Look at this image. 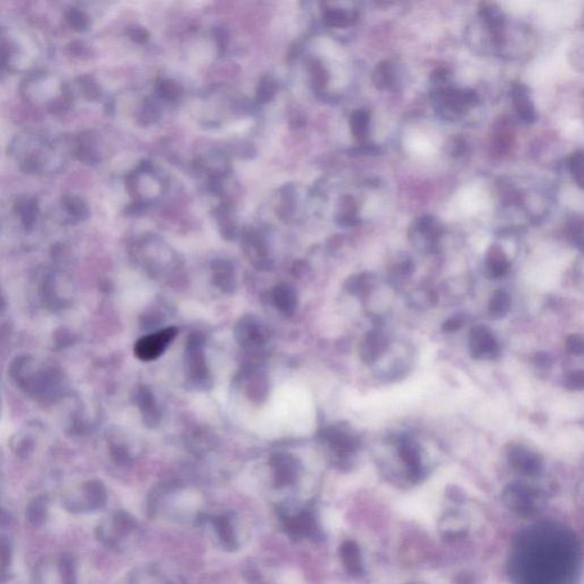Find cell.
I'll return each mask as SVG.
<instances>
[{
  "label": "cell",
  "mask_w": 584,
  "mask_h": 584,
  "mask_svg": "<svg viewBox=\"0 0 584 584\" xmlns=\"http://www.w3.org/2000/svg\"><path fill=\"white\" fill-rule=\"evenodd\" d=\"M432 98L442 117L451 120L462 117L479 100V94L473 89H436Z\"/></svg>",
  "instance_id": "1"
},
{
  "label": "cell",
  "mask_w": 584,
  "mask_h": 584,
  "mask_svg": "<svg viewBox=\"0 0 584 584\" xmlns=\"http://www.w3.org/2000/svg\"><path fill=\"white\" fill-rule=\"evenodd\" d=\"M443 234L441 223L432 216H422L411 224L409 229L410 241L420 251H435Z\"/></svg>",
  "instance_id": "2"
},
{
  "label": "cell",
  "mask_w": 584,
  "mask_h": 584,
  "mask_svg": "<svg viewBox=\"0 0 584 584\" xmlns=\"http://www.w3.org/2000/svg\"><path fill=\"white\" fill-rule=\"evenodd\" d=\"M280 517L284 532L291 541L301 542L304 538L320 536V528L312 510H301L297 513H281Z\"/></svg>",
  "instance_id": "3"
},
{
  "label": "cell",
  "mask_w": 584,
  "mask_h": 584,
  "mask_svg": "<svg viewBox=\"0 0 584 584\" xmlns=\"http://www.w3.org/2000/svg\"><path fill=\"white\" fill-rule=\"evenodd\" d=\"M138 523L130 513L125 510H118L110 519L109 524H104L98 530V538L108 547L120 548L119 542L137 530Z\"/></svg>",
  "instance_id": "4"
},
{
  "label": "cell",
  "mask_w": 584,
  "mask_h": 584,
  "mask_svg": "<svg viewBox=\"0 0 584 584\" xmlns=\"http://www.w3.org/2000/svg\"><path fill=\"white\" fill-rule=\"evenodd\" d=\"M177 335L176 328H167L153 335L140 339L135 346V354L142 361H152L166 350Z\"/></svg>",
  "instance_id": "5"
},
{
  "label": "cell",
  "mask_w": 584,
  "mask_h": 584,
  "mask_svg": "<svg viewBox=\"0 0 584 584\" xmlns=\"http://www.w3.org/2000/svg\"><path fill=\"white\" fill-rule=\"evenodd\" d=\"M469 350L476 360H493L499 355V345L494 335L484 325L470 330Z\"/></svg>",
  "instance_id": "6"
},
{
  "label": "cell",
  "mask_w": 584,
  "mask_h": 584,
  "mask_svg": "<svg viewBox=\"0 0 584 584\" xmlns=\"http://www.w3.org/2000/svg\"><path fill=\"white\" fill-rule=\"evenodd\" d=\"M212 523L223 549L229 553L236 551L240 547V543L232 517L229 513L216 516L212 519Z\"/></svg>",
  "instance_id": "7"
},
{
  "label": "cell",
  "mask_w": 584,
  "mask_h": 584,
  "mask_svg": "<svg viewBox=\"0 0 584 584\" xmlns=\"http://www.w3.org/2000/svg\"><path fill=\"white\" fill-rule=\"evenodd\" d=\"M509 460L516 469L526 475H536L542 468L541 458L524 447H513L509 451Z\"/></svg>",
  "instance_id": "8"
},
{
  "label": "cell",
  "mask_w": 584,
  "mask_h": 584,
  "mask_svg": "<svg viewBox=\"0 0 584 584\" xmlns=\"http://www.w3.org/2000/svg\"><path fill=\"white\" fill-rule=\"evenodd\" d=\"M511 98L517 113L525 122H534L536 119V109L531 98L530 89L524 83H513L511 88Z\"/></svg>",
  "instance_id": "9"
},
{
  "label": "cell",
  "mask_w": 584,
  "mask_h": 584,
  "mask_svg": "<svg viewBox=\"0 0 584 584\" xmlns=\"http://www.w3.org/2000/svg\"><path fill=\"white\" fill-rule=\"evenodd\" d=\"M388 347L386 335L378 330L367 333L361 347V358L364 363L373 364Z\"/></svg>",
  "instance_id": "10"
},
{
  "label": "cell",
  "mask_w": 584,
  "mask_h": 584,
  "mask_svg": "<svg viewBox=\"0 0 584 584\" xmlns=\"http://www.w3.org/2000/svg\"><path fill=\"white\" fill-rule=\"evenodd\" d=\"M373 83L378 89H392L397 83V69L390 61L380 62L372 75Z\"/></svg>",
  "instance_id": "11"
},
{
  "label": "cell",
  "mask_w": 584,
  "mask_h": 584,
  "mask_svg": "<svg viewBox=\"0 0 584 584\" xmlns=\"http://www.w3.org/2000/svg\"><path fill=\"white\" fill-rule=\"evenodd\" d=\"M486 267L493 278H501L507 274L509 261L507 256L504 255V250L496 244L491 246L487 251Z\"/></svg>",
  "instance_id": "12"
},
{
  "label": "cell",
  "mask_w": 584,
  "mask_h": 584,
  "mask_svg": "<svg viewBox=\"0 0 584 584\" xmlns=\"http://www.w3.org/2000/svg\"><path fill=\"white\" fill-rule=\"evenodd\" d=\"M479 15L486 22L493 35L499 36L504 22V14L501 9L492 3H481Z\"/></svg>",
  "instance_id": "13"
},
{
  "label": "cell",
  "mask_w": 584,
  "mask_h": 584,
  "mask_svg": "<svg viewBox=\"0 0 584 584\" xmlns=\"http://www.w3.org/2000/svg\"><path fill=\"white\" fill-rule=\"evenodd\" d=\"M341 560L344 563L346 570L353 574H360L362 570L361 555L358 546L354 542H345L340 547Z\"/></svg>",
  "instance_id": "14"
},
{
  "label": "cell",
  "mask_w": 584,
  "mask_h": 584,
  "mask_svg": "<svg viewBox=\"0 0 584 584\" xmlns=\"http://www.w3.org/2000/svg\"><path fill=\"white\" fill-rule=\"evenodd\" d=\"M511 308V298L509 293L504 290H498L493 293L489 303V314L493 320H500L509 313Z\"/></svg>",
  "instance_id": "15"
},
{
  "label": "cell",
  "mask_w": 584,
  "mask_h": 584,
  "mask_svg": "<svg viewBox=\"0 0 584 584\" xmlns=\"http://www.w3.org/2000/svg\"><path fill=\"white\" fill-rule=\"evenodd\" d=\"M350 129L358 142H365L369 135L370 112L360 109L353 112L350 120Z\"/></svg>",
  "instance_id": "16"
},
{
  "label": "cell",
  "mask_w": 584,
  "mask_h": 584,
  "mask_svg": "<svg viewBox=\"0 0 584 584\" xmlns=\"http://www.w3.org/2000/svg\"><path fill=\"white\" fill-rule=\"evenodd\" d=\"M398 453L412 475H418L420 471V456L414 443L404 439L398 445Z\"/></svg>",
  "instance_id": "17"
},
{
  "label": "cell",
  "mask_w": 584,
  "mask_h": 584,
  "mask_svg": "<svg viewBox=\"0 0 584 584\" xmlns=\"http://www.w3.org/2000/svg\"><path fill=\"white\" fill-rule=\"evenodd\" d=\"M48 500L43 496L35 499L26 508V518L35 526H41L45 523L48 515Z\"/></svg>",
  "instance_id": "18"
},
{
  "label": "cell",
  "mask_w": 584,
  "mask_h": 584,
  "mask_svg": "<svg viewBox=\"0 0 584 584\" xmlns=\"http://www.w3.org/2000/svg\"><path fill=\"white\" fill-rule=\"evenodd\" d=\"M323 20L325 24L335 28H344L352 22L353 16L343 9H329L324 12Z\"/></svg>",
  "instance_id": "19"
},
{
  "label": "cell",
  "mask_w": 584,
  "mask_h": 584,
  "mask_svg": "<svg viewBox=\"0 0 584 584\" xmlns=\"http://www.w3.org/2000/svg\"><path fill=\"white\" fill-rule=\"evenodd\" d=\"M373 286V275L370 273H362L350 278L348 289L353 295H363L371 290Z\"/></svg>",
  "instance_id": "20"
},
{
  "label": "cell",
  "mask_w": 584,
  "mask_h": 584,
  "mask_svg": "<svg viewBox=\"0 0 584 584\" xmlns=\"http://www.w3.org/2000/svg\"><path fill=\"white\" fill-rule=\"evenodd\" d=\"M356 204L352 198H345L343 202V209L339 214L338 221L341 225L345 226H352L358 223V216H356Z\"/></svg>",
  "instance_id": "21"
},
{
  "label": "cell",
  "mask_w": 584,
  "mask_h": 584,
  "mask_svg": "<svg viewBox=\"0 0 584 584\" xmlns=\"http://www.w3.org/2000/svg\"><path fill=\"white\" fill-rule=\"evenodd\" d=\"M159 95L166 100H176L182 95V87L174 80H161L157 86Z\"/></svg>",
  "instance_id": "22"
},
{
  "label": "cell",
  "mask_w": 584,
  "mask_h": 584,
  "mask_svg": "<svg viewBox=\"0 0 584 584\" xmlns=\"http://www.w3.org/2000/svg\"><path fill=\"white\" fill-rule=\"evenodd\" d=\"M275 89H276V85H275L274 80H273L272 78L264 77L263 79H261V83H259V85H258V102H261V103H267L268 100H272L273 96H274L275 94Z\"/></svg>",
  "instance_id": "23"
},
{
  "label": "cell",
  "mask_w": 584,
  "mask_h": 584,
  "mask_svg": "<svg viewBox=\"0 0 584 584\" xmlns=\"http://www.w3.org/2000/svg\"><path fill=\"white\" fill-rule=\"evenodd\" d=\"M61 584H77L75 568L71 557H63L60 561Z\"/></svg>",
  "instance_id": "24"
},
{
  "label": "cell",
  "mask_w": 584,
  "mask_h": 584,
  "mask_svg": "<svg viewBox=\"0 0 584 584\" xmlns=\"http://www.w3.org/2000/svg\"><path fill=\"white\" fill-rule=\"evenodd\" d=\"M12 561V548L6 538L0 536V578L6 573L7 567Z\"/></svg>",
  "instance_id": "25"
},
{
  "label": "cell",
  "mask_w": 584,
  "mask_h": 584,
  "mask_svg": "<svg viewBox=\"0 0 584 584\" xmlns=\"http://www.w3.org/2000/svg\"><path fill=\"white\" fill-rule=\"evenodd\" d=\"M570 172L578 187H583V153L582 151H578L570 159Z\"/></svg>",
  "instance_id": "26"
},
{
  "label": "cell",
  "mask_w": 584,
  "mask_h": 584,
  "mask_svg": "<svg viewBox=\"0 0 584 584\" xmlns=\"http://www.w3.org/2000/svg\"><path fill=\"white\" fill-rule=\"evenodd\" d=\"M567 234H568V238L573 244L582 249V246H583V225H582L581 219L580 221L574 219V221L568 223V225H567Z\"/></svg>",
  "instance_id": "27"
},
{
  "label": "cell",
  "mask_w": 584,
  "mask_h": 584,
  "mask_svg": "<svg viewBox=\"0 0 584 584\" xmlns=\"http://www.w3.org/2000/svg\"><path fill=\"white\" fill-rule=\"evenodd\" d=\"M451 73L449 70L445 68H438L435 71H432L430 75V80L434 85L438 87L437 89L447 88L445 83L450 80Z\"/></svg>",
  "instance_id": "28"
},
{
  "label": "cell",
  "mask_w": 584,
  "mask_h": 584,
  "mask_svg": "<svg viewBox=\"0 0 584 584\" xmlns=\"http://www.w3.org/2000/svg\"><path fill=\"white\" fill-rule=\"evenodd\" d=\"M464 149H466V142L460 136L451 138L449 143H447V151L452 155L453 158L460 157L464 153Z\"/></svg>",
  "instance_id": "29"
},
{
  "label": "cell",
  "mask_w": 584,
  "mask_h": 584,
  "mask_svg": "<svg viewBox=\"0 0 584 584\" xmlns=\"http://www.w3.org/2000/svg\"><path fill=\"white\" fill-rule=\"evenodd\" d=\"M567 350L575 355H582L584 350L583 338L580 335H570L566 341Z\"/></svg>",
  "instance_id": "30"
},
{
  "label": "cell",
  "mask_w": 584,
  "mask_h": 584,
  "mask_svg": "<svg viewBox=\"0 0 584 584\" xmlns=\"http://www.w3.org/2000/svg\"><path fill=\"white\" fill-rule=\"evenodd\" d=\"M567 390H582L584 387V375L582 371L572 373V375L567 378L566 384Z\"/></svg>",
  "instance_id": "31"
},
{
  "label": "cell",
  "mask_w": 584,
  "mask_h": 584,
  "mask_svg": "<svg viewBox=\"0 0 584 584\" xmlns=\"http://www.w3.org/2000/svg\"><path fill=\"white\" fill-rule=\"evenodd\" d=\"M143 115L145 118L144 120L147 121V122H153V121L158 120V118L160 117V110L152 100L146 102L145 106H144Z\"/></svg>",
  "instance_id": "32"
},
{
  "label": "cell",
  "mask_w": 584,
  "mask_h": 584,
  "mask_svg": "<svg viewBox=\"0 0 584 584\" xmlns=\"http://www.w3.org/2000/svg\"><path fill=\"white\" fill-rule=\"evenodd\" d=\"M129 36L132 37V41L140 43H145L149 39V32L142 26H132V29L129 30Z\"/></svg>",
  "instance_id": "33"
},
{
  "label": "cell",
  "mask_w": 584,
  "mask_h": 584,
  "mask_svg": "<svg viewBox=\"0 0 584 584\" xmlns=\"http://www.w3.org/2000/svg\"><path fill=\"white\" fill-rule=\"evenodd\" d=\"M462 327V321L459 318H452L450 320L444 322L442 330L444 333H456L460 328Z\"/></svg>",
  "instance_id": "34"
},
{
  "label": "cell",
  "mask_w": 584,
  "mask_h": 584,
  "mask_svg": "<svg viewBox=\"0 0 584 584\" xmlns=\"http://www.w3.org/2000/svg\"><path fill=\"white\" fill-rule=\"evenodd\" d=\"M574 61H572L570 63L573 66H575L576 69L581 70L583 69V48L582 46L578 47V49H575V53H574Z\"/></svg>",
  "instance_id": "35"
},
{
  "label": "cell",
  "mask_w": 584,
  "mask_h": 584,
  "mask_svg": "<svg viewBox=\"0 0 584 584\" xmlns=\"http://www.w3.org/2000/svg\"><path fill=\"white\" fill-rule=\"evenodd\" d=\"M536 361L538 367H547L548 364L550 363L549 355L544 354V353L538 354V355H536Z\"/></svg>",
  "instance_id": "36"
},
{
  "label": "cell",
  "mask_w": 584,
  "mask_h": 584,
  "mask_svg": "<svg viewBox=\"0 0 584 584\" xmlns=\"http://www.w3.org/2000/svg\"><path fill=\"white\" fill-rule=\"evenodd\" d=\"M9 516L7 515L6 511L0 509V526L9 524Z\"/></svg>",
  "instance_id": "37"
}]
</instances>
